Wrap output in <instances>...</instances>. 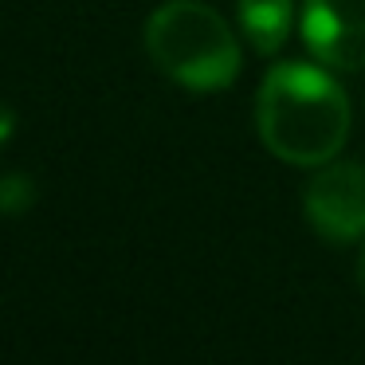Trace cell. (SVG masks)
Masks as SVG:
<instances>
[{
	"mask_svg": "<svg viewBox=\"0 0 365 365\" xmlns=\"http://www.w3.org/2000/svg\"><path fill=\"white\" fill-rule=\"evenodd\" d=\"M310 228L330 244H354L365 236V165L326 161L302 189Z\"/></svg>",
	"mask_w": 365,
	"mask_h": 365,
	"instance_id": "obj_3",
	"label": "cell"
},
{
	"mask_svg": "<svg viewBox=\"0 0 365 365\" xmlns=\"http://www.w3.org/2000/svg\"><path fill=\"white\" fill-rule=\"evenodd\" d=\"M349 98L322 63H279L255 98L259 142L287 165L318 169L341 153L349 138Z\"/></svg>",
	"mask_w": 365,
	"mask_h": 365,
	"instance_id": "obj_1",
	"label": "cell"
},
{
	"mask_svg": "<svg viewBox=\"0 0 365 365\" xmlns=\"http://www.w3.org/2000/svg\"><path fill=\"white\" fill-rule=\"evenodd\" d=\"M32 205H36V185H32V177H24V173L0 177V216L28 212Z\"/></svg>",
	"mask_w": 365,
	"mask_h": 365,
	"instance_id": "obj_6",
	"label": "cell"
},
{
	"mask_svg": "<svg viewBox=\"0 0 365 365\" xmlns=\"http://www.w3.org/2000/svg\"><path fill=\"white\" fill-rule=\"evenodd\" d=\"M294 24L291 0H240V28L259 56H275Z\"/></svg>",
	"mask_w": 365,
	"mask_h": 365,
	"instance_id": "obj_5",
	"label": "cell"
},
{
	"mask_svg": "<svg viewBox=\"0 0 365 365\" xmlns=\"http://www.w3.org/2000/svg\"><path fill=\"white\" fill-rule=\"evenodd\" d=\"M357 283H361V291H365V247H361V259H357Z\"/></svg>",
	"mask_w": 365,
	"mask_h": 365,
	"instance_id": "obj_8",
	"label": "cell"
},
{
	"mask_svg": "<svg viewBox=\"0 0 365 365\" xmlns=\"http://www.w3.org/2000/svg\"><path fill=\"white\" fill-rule=\"evenodd\" d=\"M12 130H16V114H12V106L0 103V145L12 138Z\"/></svg>",
	"mask_w": 365,
	"mask_h": 365,
	"instance_id": "obj_7",
	"label": "cell"
},
{
	"mask_svg": "<svg viewBox=\"0 0 365 365\" xmlns=\"http://www.w3.org/2000/svg\"><path fill=\"white\" fill-rule=\"evenodd\" d=\"M153 67L189 91H224L240 75V43L205 0H165L145 20Z\"/></svg>",
	"mask_w": 365,
	"mask_h": 365,
	"instance_id": "obj_2",
	"label": "cell"
},
{
	"mask_svg": "<svg viewBox=\"0 0 365 365\" xmlns=\"http://www.w3.org/2000/svg\"><path fill=\"white\" fill-rule=\"evenodd\" d=\"M302 43L330 71H365V0H307Z\"/></svg>",
	"mask_w": 365,
	"mask_h": 365,
	"instance_id": "obj_4",
	"label": "cell"
}]
</instances>
